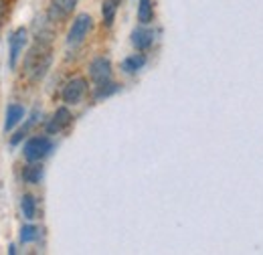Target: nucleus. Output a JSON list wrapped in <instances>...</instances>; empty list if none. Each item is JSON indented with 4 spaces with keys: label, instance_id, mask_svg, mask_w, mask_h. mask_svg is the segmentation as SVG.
<instances>
[{
    "label": "nucleus",
    "instance_id": "f257e3e1",
    "mask_svg": "<svg viewBox=\"0 0 263 255\" xmlns=\"http://www.w3.org/2000/svg\"><path fill=\"white\" fill-rule=\"evenodd\" d=\"M53 63V51H51V43L49 41H34V45L27 51L25 61H23V69L29 81H41L47 71L51 69Z\"/></svg>",
    "mask_w": 263,
    "mask_h": 255
},
{
    "label": "nucleus",
    "instance_id": "f03ea898",
    "mask_svg": "<svg viewBox=\"0 0 263 255\" xmlns=\"http://www.w3.org/2000/svg\"><path fill=\"white\" fill-rule=\"evenodd\" d=\"M51 150H53V140L49 136H33L25 142L23 156L29 162H41L51 154Z\"/></svg>",
    "mask_w": 263,
    "mask_h": 255
},
{
    "label": "nucleus",
    "instance_id": "7ed1b4c3",
    "mask_svg": "<svg viewBox=\"0 0 263 255\" xmlns=\"http://www.w3.org/2000/svg\"><path fill=\"white\" fill-rule=\"evenodd\" d=\"M91 29H93V19H91V14H87V12L77 14V16L73 19L71 27H69V32H67V45H69V47L81 45V43L87 39V34L91 32Z\"/></svg>",
    "mask_w": 263,
    "mask_h": 255
},
{
    "label": "nucleus",
    "instance_id": "20e7f679",
    "mask_svg": "<svg viewBox=\"0 0 263 255\" xmlns=\"http://www.w3.org/2000/svg\"><path fill=\"white\" fill-rule=\"evenodd\" d=\"M27 43H29V31L25 27H18L10 32V39H8V65H10V69H14L18 59L23 57Z\"/></svg>",
    "mask_w": 263,
    "mask_h": 255
},
{
    "label": "nucleus",
    "instance_id": "39448f33",
    "mask_svg": "<svg viewBox=\"0 0 263 255\" xmlns=\"http://www.w3.org/2000/svg\"><path fill=\"white\" fill-rule=\"evenodd\" d=\"M87 87L89 85H87V79L85 77H71L65 85H63V92H61L63 103H67V105L79 103L85 97V94H87Z\"/></svg>",
    "mask_w": 263,
    "mask_h": 255
},
{
    "label": "nucleus",
    "instance_id": "423d86ee",
    "mask_svg": "<svg viewBox=\"0 0 263 255\" xmlns=\"http://www.w3.org/2000/svg\"><path fill=\"white\" fill-rule=\"evenodd\" d=\"M87 73H89V79L98 85L103 81H109L111 79V61L103 55H99L96 59H91V63L87 67Z\"/></svg>",
    "mask_w": 263,
    "mask_h": 255
},
{
    "label": "nucleus",
    "instance_id": "0eeeda50",
    "mask_svg": "<svg viewBox=\"0 0 263 255\" xmlns=\"http://www.w3.org/2000/svg\"><path fill=\"white\" fill-rule=\"evenodd\" d=\"M79 0H51L49 4V10H47V16L53 21V23H61L71 16V12L75 10Z\"/></svg>",
    "mask_w": 263,
    "mask_h": 255
},
{
    "label": "nucleus",
    "instance_id": "6e6552de",
    "mask_svg": "<svg viewBox=\"0 0 263 255\" xmlns=\"http://www.w3.org/2000/svg\"><path fill=\"white\" fill-rule=\"evenodd\" d=\"M132 47L136 49V51H140V53H144V51H148L152 45H154V31L148 27V25H140V27H136L134 31H132Z\"/></svg>",
    "mask_w": 263,
    "mask_h": 255
},
{
    "label": "nucleus",
    "instance_id": "1a4fd4ad",
    "mask_svg": "<svg viewBox=\"0 0 263 255\" xmlns=\"http://www.w3.org/2000/svg\"><path fill=\"white\" fill-rule=\"evenodd\" d=\"M71 122H73V114L69 112L67 105H61V107L55 110V114H53L51 120L47 122L45 130H47V134H59V132H63Z\"/></svg>",
    "mask_w": 263,
    "mask_h": 255
},
{
    "label": "nucleus",
    "instance_id": "9d476101",
    "mask_svg": "<svg viewBox=\"0 0 263 255\" xmlns=\"http://www.w3.org/2000/svg\"><path fill=\"white\" fill-rule=\"evenodd\" d=\"M25 118V107L21 103H10L6 107V120H4V132H10L18 126Z\"/></svg>",
    "mask_w": 263,
    "mask_h": 255
},
{
    "label": "nucleus",
    "instance_id": "9b49d317",
    "mask_svg": "<svg viewBox=\"0 0 263 255\" xmlns=\"http://www.w3.org/2000/svg\"><path fill=\"white\" fill-rule=\"evenodd\" d=\"M146 65V55H142L140 51L136 53V55H128L124 61H122V71L124 73H128V75H134V73H138L142 67Z\"/></svg>",
    "mask_w": 263,
    "mask_h": 255
},
{
    "label": "nucleus",
    "instance_id": "f8f14e48",
    "mask_svg": "<svg viewBox=\"0 0 263 255\" xmlns=\"http://www.w3.org/2000/svg\"><path fill=\"white\" fill-rule=\"evenodd\" d=\"M120 2L122 0H103V4H101V16H103V25L109 29L111 25H114V21H116V12H118V8H120Z\"/></svg>",
    "mask_w": 263,
    "mask_h": 255
},
{
    "label": "nucleus",
    "instance_id": "ddd939ff",
    "mask_svg": "<svg viewBox=\"0 0 263 255\" xmlns=\"http://www.w3.org/2000/svg\"><path fill=\"white\" fill-rule=\"evenodd\" d=\"M43 178V166L41 162H31L29 166L23 168V180L27 185H39Z\"/></svg>",
    "mask_w": 263,
    "mask_h": 255
},
{
    "label": "nucleus",
    "instance_id": "4468645a",
    "mask_svg": "<svg viewBox=\"0 0 263 255\" xmlns=\"http://www.w3.org/2000/svg\"><path fill=\"white\" fill-rule=\"evenodd\" d=\"M21 211H23V217L27 221H33L34 219V215H36V198L31 192H25L21 196Z\"/></svg>",
    "mask_w": 263,
    "mask_h": 255
},
{
    "label": "nucleus",
    "instance_id": "2eb2a0df",
    "mask_svg": "<svg viewBox=\"0 0 263 255\" xmlns=\"http://www.w3.org/2000/svg\"><path fill=\"white\" fill-rule=\"evenodd\" d=\"M138 21L142 25H150L154 21V6L152 0H138Z\"/></svg>",
    "mask_w": 263,
    "mask_h": 255
},
{
    "label": "nucleus",
    "instance_id": "dca6fc26",
    "mask_svg": "<svg viewBox=\"0 0 263 255\" xmlns=\"http://www.w3.org/2000/svg\"><path fill=\"white\" fill-rule=\"evenodd\" d=\"M118 92H120V85L109 79V81H103V83H98V85H96L93 96H96V99H105V97L114 96V94H118Z\"/></svg>",
    "mask_w": 263,
    "mask_h": 255
},
{
    "label": "nucleus",
    "instance_id": "f3484780",
    "mask_svg": "<svg viewBox=\"0 0 263 255\" xmlns=\"http://www.w3.org/2000/svg\"><path fill=\"white\" fill-rule=\"evenodd\" d=\"M34 122H36V110H34V112H33V116L29 118V122H27L25 126L21 128V130H16V132H14V136L10 138V144H12V146H16V144H21V142H23V140L27 138V134L31 132V128L34 126Z\"/></svg>",
    "mask_w": 263,
    "mask_h": 255
},
{
    "label": "nucleus",
    "instance_id": "a211bd4d",
    "mask_svg": "<svg viewBox=\"0 0 263 255\" xmlns=\"http://www.w3.org/2000/svg\"><path fill=\"white\" fill-rule=\"evenodd\" d=\"M39 237V227L34 225H25L21 229V243H31Z\"/></svg>",
    "mask_w": 263,
    "mask_h": 255
},
{
    "label": "nucleus",
    "instance_id": "6ab92c4d",
    "mask_svg": "<svg viewBox=\"0 0 263 255\" xmlns=\"http://www.w3.org/2000/svg\"><path fill=\"white\" fill-rule=\"evenodd\" d=\"M2 14H4V0H0V19H2Z\"/></svg>",
    "mask_w": 263,
    "mask_h": 255
}]
</instances>
